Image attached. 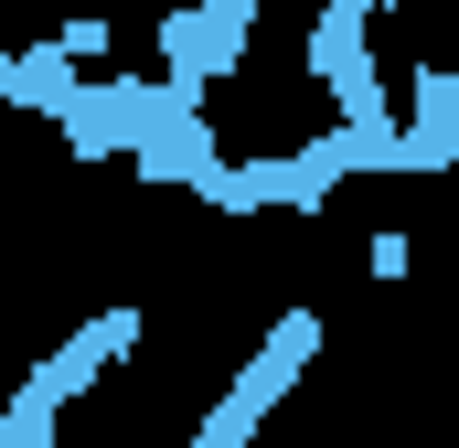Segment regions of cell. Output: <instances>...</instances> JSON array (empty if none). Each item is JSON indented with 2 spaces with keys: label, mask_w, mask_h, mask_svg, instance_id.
Listing matches in <instances>:
<instances>
[{
  "label": "cell",
  "mask_w": 459,
  "mask_h": 448,
  "mask_svg": "<svg viewBox=\"0 0 459 448\" xmlns=\"http://www.w3.org/2000/svg\"><path fill=\"white\" fill-rule=\"evenodd\" d=\"M310 352H321V310H289L278 332L256 341V363H246V374L225 384V406L204 417V438H193V448H246L256 427H267V406L299 384V363H310Z\"/></svg>",
  "instance_id": "obj_1"
},
{
  "label": "cell",
  "mask_w": 459,
  "mask_h": 448,
  "mask_svg": "<svg viewBox=\"0 0 459 448\" xmlns=\"http://www.w3.org/2000/svg\"><path fill=\"white\" fill-rule=\"evenodd\" d=\"M246 22H256V0H204V32H214V54H246Z\"/></svg>",
  "instance_id": "obj_3"
},
{
  "label": "cell",
  "mask_w": 459,
  "mask_h": 448,
  "mask_svg": "<svg viewBox=\"0 0 459 448\" xmlns=\"http://www.w3.org/2000/svg\"><path fill=\"white\" fill-rule=\"evenodd\" d=\"M363 22H374V0H321V22H310V75L332 86V128H395L385 108V86H374V54H363Z\"/></svg>",
  "instance_id": "obj_2"
},
{
  "label": "cell",
  "mask_w": 459,
  "mask_h": 448,
  "mask_svg": "<svg viewBox=\"0 0 459 448\" xmlns=\"http://www.w3.org/2000/svg\"><path fill=\"white\" fill-rule=\"evenodd\" d=\"M374 11H395V0H374Z\"/></svg>",
  "instance_id": "obj_4"
}]
</instances>
